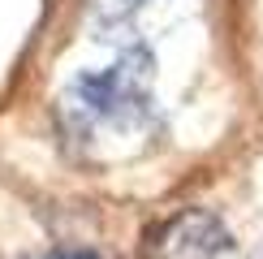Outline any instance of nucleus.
<instances>
[{
    "instance_id": "1",
    "label": "nucleus",
    "mask_w": 263,
    "mask_h": 259,
    "mask_svg": "<svg viewBox=\"0 0 263 259\" xmlns=\"http://www.w3.org/2000/svg\"><path fill=\"white\" fill-rule=\"evenodd\" d=\"M43 259H100V255H95V251H52Z\"/></svg>"
}]
</instances>
